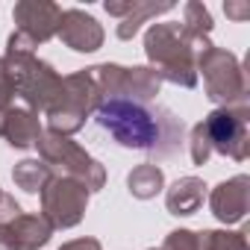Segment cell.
<instances>
[{
    "label": "cell",
    "instance_id": "5",
    "mask_svg": "<svg viewBox=\"0 0 250 250\" xmlns=\"http://www.w3.org/2000/svg\"><path fill=\"white\" fill-rule=\"evenodd\" d=\"M36 147H39V159L50 168L53 177H68V180L80 183L88 194H94L106 186V168L94 156H88L77 142H71L68 136H56V133L44 130Z\"/></svg>",
    "mask_w": 250,
    "mask_h": 250
},
{
    "label": "cell",
    "instance_id": "26",
    "mask_svg": "<svg viewBox=\"0 0 250 250\" xmlns=\"http://www.w3.org/2000/svg\"><path fill=\"white\" fill-rule=\"evenodd\" d=\"M224 12H227V18H232V21H247V18H250V3H227Z\"/></svg>",
    "mask_w": 250,
    "mask_h": 250
},
{
    "label": "cell",
    "instance_id": "20",
    "mask_svg": "<svg viewBox=\"0 0 250 250\" xmlns=\"http://www.w3.org/2000/svg\"><path fill=\"white\" fill-rule=\"evenodd\" d=\"M197 250H247V232L229 229H203L197 232Z\"/></svg>",
    "mask_w": 250,
    "mask_h": 250
},
{
    "label": "cell",
    "instance_id": "3",
    "mask_svg": "<svg viewBox=\"0 0 250 250\" xmlns=\"http://www.w3.org/2000/svg\"><path fill=\"white\" fill-rule=\"evenodd\" d=\"M3 65H6L12 91L21 100V106L33 109L36 115H44L62 85V77L56 74V68L39 59L33 50H6Z\"/></svg>",
    "mask_w": 250,
    "mask_h": 250
},
{
    "label": "cell",
    "instance_id": "11",
    "mask_svg": "<svg viewBox=\"0 0 250 250\" xmlns=\"http://www.w3.org/2000/svg\"><path fill=\"white\" fill-rule=\"evenodd\" d=\"M209 209L221 224H241L250 209V177L235 174L218 183L209 194Z\"/></svg>",
    "mask_w": 250,
    "mask_h": 250
},
{
    "label": "cell",
    "instance_id": "16",
    "mask_svg": "<svg viewBox=\"0 0 250 250\" xmlns=\"http://www.w3.org/2000/svg\"><path fill=\"white\" fill-rule=\"evenodd\" d=\"M212 27H215L212 24V12L200 3V0H188V3L183 6V24H180V30H183V36L194 47H200V44L209 42Z\"/></svg>",
    "mask_w": 250,
    "mask_h": 250
},
{
    "label": "cell",
    "instance_id": "7",
    "mask_svg": "<svg viewBox=\"0 0 250 250\" xmlns=\"http://www.w3.org/2000/svg\"><path fill=\"white\" fill-rule=\"evenodd\" d=\"M88 77L94 80V88L100 100H136V103H150L159 94L162 80L156 77L153 68L136 65V68H124L115 62H103L94 68H85Z\"/></svg>",
    "mask_w": 250,
    "mask_h": 250
},
{
    "label": "cell",
    "instance_id": "15",
    "mask_svg": "<svg viewBox=\"0 0 250 250\" xmlns=\"http://www.w3.org/2000/svg\"><path fill=\"white\" fill-rule=\"evenodd\" d=\"M203 200H206V183L200 177H180L165 191V206L177 218H188V215L200 212Z\"/></svg>",
    "mask_w": 250,
    "mask_h": 250
},
{
    "label": "cell",
    "instance_id": "10",
    "mask_svg": "<svg viewBox=\"0 0 250 250\" xmlns=\"http://www.w3.org/2000/svg\"><path fill=\"white\" fill-rule=\"evenodd\" d=\"M88 209V191L68 180V177H53L44 188H42V218L53 227V229H71L83 221Z\"/></svg>",
    "mask_w": 250,
    "mask_h": 250
},
{
    "label": "cell",
    "instance_id": "23",
    "mask_svg": "<svg viewBox=\"0 0 250 250\" xmlns=\"http://www.w3.org/2000/svg\"><path fill=\"white\" fill-rule=\"evenodd\" d=\"M12 97H15V91H12V83H9L6 65H3V59H0V109L12 106Z\"/></svg>",
    "mask_w": 250,
    "mask_h": 250
},
{
    "label": "cell",
    "instance_id": "14",
    "mask_svg": "<svg viewBox=\"0 0 250 250\" xmlns=\"http://www.w3.org/2000/svg\"><path fill=\"white\" fill-rule=\"evenodd\" d=\"M42 121L33 109L27 106H6L0 109V139L15 150L36 147L42 139Z\"/></svg>",
    "mask_w": 250,
    "mask_h": 250
},
{
    "label": "cell",
    "instance_id": "8",
    "mask_svg": "<svg viewBox=\"0 0 250 250\" xmlns=\"http://www.w3.org/2000/svg\"><path fill=\"white\" fill-rule=\"evenodd\" d=\"M212 153L244 162L250 156V109L247 103L218 106L203 118Z\"/></svg>",
    "mask_w": 250,
    "mask_h": 250
},
{
    "label": "cell",
    "instance_id": "21",
    "mask_svg": "<svg viewBox=\"0 0 250 250\" xmlns=\"http://www.w3.org/2000/svg\"><path fill=\"white\" fill-rule=\"evenodd\" d=\"M188 153H191V162H194V165H206L209 156H212V147H209V136H206L203 121L191 127V136H188Z\"/></svg>",
    "mask_w": 250,
    "mask_h": 250
},
{
    "label": "cell",
    "instance_id": "2",
    "mask_svg": "<svg viewBox=\"0 0 250 250\" xmlns=\"http://www.w3.org/2000/svg\"><path fill=\"white\" fill-rule=\"evenodd\" d=\"M145 53L159 80L194 88L197 85V47L183 36L180 24H153L145 33Z\"/></svg>",
    "mask_w": 250,
    "mask_h": 250
},
{
    "label": "cell",
    "instance_id": "13",
    "mask_svg": "<svg viewBox=\"0 0 250 250\" xmlns=\"http://www.w3.org/2000/svg\"><path fill=\"white\" fill-rule=\"evenodd\" d=\"M53 238V227L42 215H15L0 224V250H39Z\"/></svg>",
    "mask_w": 250,
    "mask_h": 250
},
{
    "label": "cell",
    "instance_id": "22",
    "mask_svg": "<svg viewBox=\"0 0 250 250\" xmlns=\"http://www.w3.org/2000/svg\"><path fill=\"white\" fill-rule=\"evenodd\" d=\"M162 250H197V232L194 229H171L162 241Z\"/></svg>",
    "mask_w": 250,
    "mask_h": 250
},
{
    "label": "cell",
    "instance_id": "19",
    "mask_svg": "<svg viewBox=\"0 0 250 250\" xmlns=\"http://www.w3.org/2000/svg\"><path fill=\"white\" fill-rule=\"evenodd\" d=\"M171 9H177V6H174V3H153V0H139L136 9L118 24V39H121V42H130V39L142 30L145 21H150V18H156V15H165V12H171Z\"/></svg>",
    "mask_w": 250,
    "mask_h": 250
},
{
    "label": "cell",
    "instance_id": "17",
    "mask_svg": "<svg viewBox=\"0 0 250 250\" xmlns=\"http://www.w3.org/2000/svg\"><path fill=\"white\" fill-rule=\"evenodd\" d=\"M127 188H130V194L136 200H150L165 188V171L159 165H153V162H142V165H136L130 171Z\"/></svg>",
    "mask_w": 250,
    "mask_h": 250
},
{
    "label": "cell",
    "instance_id": "27",
    "mask_svg": "<svg viewBox=\"0 0 250 250\" xmlns=\"http://www.w3.org/2000/svg\"><path fill=\"white\" fill-rule=\"evenodd\" d=\"M150 250H162V247H150Z\"/></svg>",
    "mask_w": 250,
    "mask_h": 250
},
{
    "label": "cell",
    "instance_id": "25",
    "mask_svg": "<svg viewBox=\"0 0 250 250\" xmlns=\"http://www.w3.org/2000/svg\"><path fill=\"white\" fill-rule=\"evenodd\" d=\"M59 250H103V244H100L97 238H91V235H85V238H74V241H68V244H62Z\"/></svg>",
    "mask_w": 250,
    "mask_h": 250
},
{
    "label": "cell",
    "instance_id": "9",
    "mask_svg": "<svg viewBox=\"0 0 250 250\" xmlns=\"http://www.w3.org/2000/svg\"><path fill=\"white\" fill-rule=\"evenodd\" d=\"M12 21L15 33L6 42V50H33L59 33L62 6L50 0H18L12 6Z\"/></svg>",
    "mask_w": 250,
    "mask_h": 250
},
{
    "label": "cell",
    "instance_id": "18",
    "mask_svg": "<svg viewBox=\"0 0 250 250\" xmlns=\"http://www.w3.org/2000/svg\"><path fill=\"white\" fill-rule=\"evenodd\" d=\"M12 180L21 191L27 194H42V188L53 180L50 168L42 162V159H21L15 168H12Z\"/></svg>",
    "mask_w": 250,
    "mask_h": 250
},
{
    "label": "cell",
    "instance_id": "6",
    "mask_svg": "<svg viewBox=\"0 0 250 250\" xmlns=\"http://www.w3.org/2000/svg\"><path fill=\"white\" fill-rule=\"evenodd\" d=\"M203 77L206 97L221 106L247 103V77L235 53L215 47L212 42L197 47V80Z\"/></svg>",
    "mask_w": 250,
    "mask_h": 250
},
{
    "label": "cell",
    "instance_id": "1",
    "mask_svg": "<svg viewBox=\"0 0 250 250\" xmlns=\"http://www.w3.org/2000/svg\"><path fill=\"white\" fill-rule=\"evenodd\" d=\"M94 121L103 133L115 139V145L156 159L177 153L186 133V124L171 109L136 100H100Z\"/></svg>",
    "mask_w": 250,
    "mask_h": 250
},
{
    "label": "cell",
    "instance_id": "24",
    "mask_svg": "<svg viewBox=\"0 0 250 250\" xmlns=\"http://www.w3.org/2000/svg\"><path fill=\"white\" fill-rule=\"evenodd\" d=\"M24 209L18 206V200L12 197V194H3L0 197V224H6V221H12L15 215H21Z\"/></svg>",
    "mask_w": 250,
    "mask_h": 250
},
{
    "label": "cell",
    "instance_id": "4",
    "mask_svg": "<svg viewBox=\"0 0 250 250\" xmlns=\"http://www.w3.org/2000/svg\"><path fill=\"white\" fill-rule=\"evenodd\" d=\"M100 103V94L94 88V80L88 77V71H74L68 77H62V85L56 91V97L50 100L44 118H47V130L56 136H74L85 127V118L94 115Z\"/></svg>",
    "mask_w": 250,
    "mask_h": 250
},
{
    "label": "cell",
    "instance_id": "28",
    "mask_svg": "<svg viewBox=\"0 0 250 250\" xmlns=\"http://www.w3.org/2000/svg\"><path fill=\"white\" fill-rule=\"evenodd\" d=\"M0 197H3V191H0Z\"/></svg>",
    "mask_w": 250,
    "mask_h": 250
},
{
    "label": "cell",
    "instance_id": "12",
    "mask_svg": "<svg viewBox=\"0 0 250 250\" xmlns=\"http://www.w3.org/2000/svg\"><path fill=\"white\" fill-rule=\"evenodd\" d=\"M59 42L77 53H94L103 47V27L94 15L83 12V9H62V21H59Z\"/></svg>",
    "mask_w": 250,
    "mask_h": 250
}]
</instances>
